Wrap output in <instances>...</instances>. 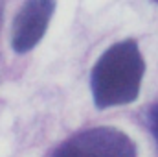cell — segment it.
Masks as SVG:
<instances>
[{
  "label": "cell",
  "instance_id": "277c9868",
  "mask_svg": "<svg viewBox=\"0 0 158 157\" xmlns=\"http://www.w3.org/2000/svg\"><path fill=\"white\" fill-rule=\"evenodd\" d=\"M147 120H149L151 133H153V137L156 139V144H158V104H155V105H151V107H149Z\"/></svg>",
  "mask_w": 158,
  "mask_h": 157
},
{
  "label": "cell",
  "instance_id": "3957f363",
  "mask_svg": "<svg viewBox=\"0 0 158 157\" xmlns=\"http://www.w3.org/2000/svg\"><path fill=\"white\" fill-rule=\"evenodd\" d=\"M55 0H28L15 17L11 44L17 54H26L42 39L53 15Z\"/></svg>",
  "mask_w": 158,
  "mask_h": 157
},
{
  "label": "cell",
  "instance_id": "7a4b0ae2",
  "mask_svg": "<svg viewBox=\"0 0 158 157\" xmlns=\"http://www.w3.org/2000/svg\"><path fill=\"white\" fill-rule=\"evenodd\" d=\"M52 157H136V146L119 129L92 128L64 141Z\"/></svg>",
  "mask_w": 158,
  "mask_h": 157
},
{
  "label": "cell",
  "instance_id": "6da1fadb",
  "mask_svg": "<svg viewBox=\"0 0 158 157\" xmlns=\"http://www.w3.org/2000/svg\"><path fill=\"white\" fill-rule=\"evenodd\" d=\"M143 72L145 63L136 41L127 39L112 44L98 59L90 74L94 104L107 109L134 102Z\"/></svg>",
  "mask_w": 158,
  "mask_h": 157
},
{
  "label": "cell",
  "instance_id": "5b68a950",
  "mask_svg": "<svg viewBox=\"0 0 158 157\" xmlns=\"http://www.w3.org/2000/svg\"><path fill=\"white\" fill-rule=\"evenodd\" d=\"M155 2H156V4H158V0H155Z\"/></svg>",
  "mask_w": 158,
  "mask_h": 157
}]
</instances>
